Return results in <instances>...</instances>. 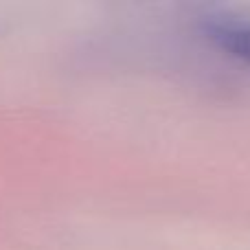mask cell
I'll use <instances>...</instances> for the list:
<instances>
[{
	"label": "cell",
	"instance_id": "obj_1",
	"mask_svg": "<svg viewBox=\"0 0 250 250\" xmlns=\"http://www.w3.org/2000/svg\"><path fill=\"white\" fill-rule=\"evenodd\" d=\"M202 29L220 51L250 66V18L239 13H213L202 22Z\"/></svg>",
	"mask_w": 250,
	"mask_h": 250
}]
</instances>
